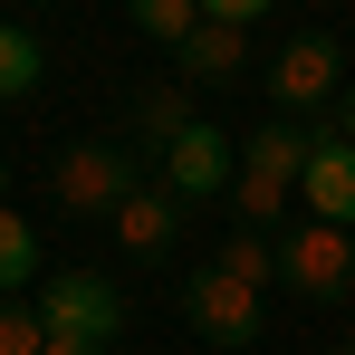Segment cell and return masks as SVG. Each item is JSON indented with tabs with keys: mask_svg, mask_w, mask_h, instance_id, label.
Masks as SVG:
<instances>
[{
	"mask_svg": "<svg viewBox=\"0 0 355 355\" xmlns=\"http://www.w3.org/2000/svg\"><path fill=\"white\" fill-rule=\"evenodd\" d=\"M307 144H317V125H297V116H269L250 144H240L231 202H240V221H250V231H269V221L297 202V182H307Z\"/></svg>",
	"mask_w": 355,
	"mask_h": 355,
	"instance_id": "cell-1",
	"label": "cell"
},
{
	"mask_svg": "<svg viewBox=\"0 0 355 355\" xmlns=\"http://www.w3.org/2000/svg\"><path fill=\"white\" fill-rule=\"evenodd\" d=\"M144 182V164L125 154V144H67L58 164H49V192H58V211H77V221H116L125 211V192Z\"/></svg>",
	"mask_w": 355,
	"mask_h": 355,
	"instance_id": "cell-2",
	"label": "cell"
},
{
	"mask_svg": "<svg viewBox=\"0 0 355 355\" xmlns=\"http://www.w3.org/2000/svg\"><path fill=\"white\" fill-rule=\"evenodd\" d=\"M182 327H192V336H202V346H259V288H240L231 269H211V259H202V269H182Z\"/></svg>",
	"mask_w": 355,
	"mask_h": 355,
	"instance_id": "cell-3",
	"label": "cell"
},
{
	"mask_svg": "<svg viewBox=\"0 0 355 355\" xmlns=\"http://www.w3.org/2000/svg\"><path fill=\"white\" fill-rule=\"evenodd\" d=\"M39 327H49V336H77V346H116L125 297L106 288L96 269H49V279H39Z\"/></svg>",
	"mask_w": 355,
	"mask_h": 355,
	"instance_id": "cell-4",
	"label": "cell"
},
{
	"mask_svg": "<svg viewBox=\"0 0 355 355\" xmlns=\"http://www.w3.org/2000/svg\"><path fill=\"white\" fill-rule=\"evenodd\" d=\"M154 182L173 192L182 211H192V202H211V192H231V182H240V154H231V135H221V125H182L173 144L154 154Z\"/></svg>",
	"mask_w": 355,
	"mask_h": 355,
	"instance_id": "cell-5",
	"label": "cell"
},
{
	"mask_svg": "<svg viewBox=\"0 0 355 355\" xmlns=\"http://www.w3.org/2000/svg\"><path fill=\"white\" fill-rule=\"evenodd\" d=\"M269 96H279L288 116H307V106H336V96H346V49H336L327 29H297L288 49L269 58Z\"/></svg>",
	"mask_w": 355,
	"mask_h": 355,
	"instance_id": "cell-6",
	"label": "cell"
},
{
	"mask_svg": "<svg viewBox=\"0 0 355 355\" xmlns=\"http://www.w3.org/2000/svg\"><path fill=\"white\" fill-rule=\"evenodd\" d=\"M279 279H288L297 297H346L355 288V231H327V221H307L297 240H279Z\"/></svg>",
	"mask_w": 355,
	"mask_h": 355,
	"instance_id": "cell-7",
	"label": "cell"
},
{
	"mask_svg": "<svg viewBox=\"0 0 355 355\" xmlns=\"http://www.w3.org/2000/svg\"><path fill=\"white\" fill-rule=\"evenodd\" d=\"M297 202H307V221H327V231H355V144H346V135H327V125H317Z\"/></svg>",
	"mask_w": 355,
	"mask_h": 355,
	"instance_id": "cell-8",
	"label": "cell"
},
{
	"mask_svg": "<svg viewBox=\"0 0 355 355\" xmlns=\"http://www.w3.org/2000/svg\"><path fill=\"white\" fill-rule=\"evenodd\" d=\"M116 240H125V259L164 269V259L182 250V202L164 192V182H135V192H125V211H116Z\"/></svg>",
	"mask_w": 355,
	"mask_h": 355,
	"instance_id": "cell-9",
	"label": "cell"
},
{
	"mask_svg": "<svg viewBox=\"0 0 355 355\" xmlns=\"http://www.w3.org/2000/svg\"><path fill=\"white\" fill-rule=\"evenodd\" d=\"M173 58H182V77H192V87H231L240 67H250V39H240V29H221V19H202Z\"/></svg>",
	"mask_w": 355,
	"mask_h": 355,
	"instance_id": "cell-10",
	"label": "cell"
},
{
	"mask_svg": "<svg viewBox=\"0 0 355 355\" xmlns=\"http://www.w3.org/2000/svg\"><path fill=\"white\" fill-rule=\"evenodd\" d=\"M182 125H192V116H182V87H173V77L135 87V135H144V154H164V144H173Z\"/></svg>",
	"mask_w": 355,
	"mask_h": 355,
	"instance_id": "cell-11",
	"label": "cell"
},
{
	"mask_svg": "<svg viewBox=\"0 0 355 355\" xmlns=\"http://www.w3.org/2000/svg\"><path fill=\"white\" fill-rule=\"evenodd\" d=\"M39 77H49V58H39V39L0 19V106H19V96H29Z\"/></svg>",
	"mask_w": 355,
	"mask_h": 355,
	"instance_id": "cell-12",
	"label": "cell"
},
{
	"mask_svg": "<svg viewBox=\"0 0 355 355\" xmlns=\"http://www.w3.org/2000/svg\"><path fill=\"white\" fill-rule=\"evenodd\" d=\"M29 279H39V240H29V221L0 202V297H19Z\"/></svg>",
	"mask_w": 355,
	"mask_h": 355,
	"instance_id": "cell-13",
	"label": "cell"
},
{
	"mask_svg": "<svg viewBox=\"0 0 355 355\" xmlns=\"http://www.w3.org/2000/svg\"><path fill=\"white\" fill-rule=\"evenodd\" d=\"M125 10H135V29L164 39V49H182V39L202 29V0H125Z\"/></svg>",
	"mask_w": 355,
	"mask_h": 355,
	"instance_id": "cell-14",
	"label": "cell"
},
{
	"mask_svg": "<svg viewBox=\"0 0 355 355\" xmlns=\"http://www.w3.org/2000/svg\"><path fill=\"white\" fill-rule=\"evenodd\" d=\"M211 269H231L240 288H269L279 279V250H269V231H240L231 250H211Z\"/></svg>",
	"mask_w": 355,
	"mask_h": 355,
	"instance_id": "cell-15",
	"label": "cell"
},
{
	"mask_svg": "<svg viewBox=\"0 0 355 355\" xmlns=\"http://www.w3.org/2000/svg\"><path fill=\"white\" fill-rule=\"evenodd\" d=\"M49 346V327H39V307H19V297H0V355H39Z\"/></svg>",
	"mask_w": 355,
	"mask_h": 355,
	"instance_id": "cell-16",
	"label": "cell"
},
{
	"mask_svg": "<svg viewBox=\"0 0 355 355\" xmlns=\"http://www.w3.org/2000/svg\"><path fill=\"white\" fill-rule=\"evenodd\" d=\"M259 10H269V0H202V19H221V29H250Z\"/></svg>",
	"mask_w": 355,
	"mask_h": 355,
	"instance_id": "cell-17",
	"label": "cell"
},
{
	"mask_svg": "<svg viewBox=\"0 0 355 355\" xmlns=\"http://www.w3.org/2000/svg\"><path fill=\"white\" fill-rule=\"evenodd\" d=\"M327 135H346V144H355V77H346V96H336V116H327Z\"/></svg>",
	"mask_w": 355,
	"mask_h": 355,
	"instance_id": "cell-18",
	"label": "cell"
},
{
	"mask_svg": "<svg viewBox=\"0 0 355 355\" xmlns=\"http://www.w3.org/2000/svg\"><path fill=\"white\" fill-rule=\"evenodd\" d=\"M39 355H116V346H77V336H49Z\"/></svg>",
	"mask_w": 355,
	"mask_h": 355,
	"instance_id": "cell-19",
	"label": "cell"
},
{
	"mask_svg": "<svg viewBox=\"0 0 355 355\" xmlns=\"http://www.w3.org/2000/svg\"><path fill=\"white\" fill-rule=\"evenodd\" d=\"M0 192H10V164H0Z\"/></svg>",
	"mask_w": 355,
	"mask_h": 355,
	"instance_id": "cell-20",
	"label": "cell"
},
{
	"mask_svg": "<svg viewBox=\"0 0 355 355\" xmlns=\"http://www.w3.org/2000/svg\"><path fill=\"white\" fill-rule=\"evenodd\" d=\"M327 355H355V346H327Z\"/></svg>",
	"mask_w": 355,
	"mask_h": 355,
	"instance_id": "cell-21",
	"label": "cell"
},
{
	"mask_svg": "<svg viewBox=\"0 0 355 355\" xmlns=\"http://www.w3.org/2000/svg\"><path fill=\"white\" fill-rule=\"evenodd\" d=\"M346 346H355V327H346Z\"/></svg>",
	"mask_w": 355,
	"mask_h": 355,
	"instance_id": "cell-22",
	"label": "cell"
}]
</instances>
